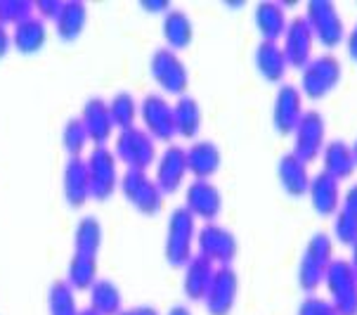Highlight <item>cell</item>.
Returning <instances> with one entry per match:
<instances>
[{"instance_id":"26","label":"cell","mask_w":357,"mask_h":315,"mask_svg":"<svg viewBox=\"0 0 357 315\" xmlns=\"http://www.w3.org/2000/svg\"><path fill=\"white\" fill-rule=\"evenodd\" d=\"M322 161L329 175H334L336 180H346L355 173V156L350 142H346L343 138H331L322 149Z\"/></svg>"},{"instance_id":"21","label":"cell","mask_w":357,"mask_h":315,"mask_svg":"<svg viewBox=\"0 0 357 315\" xmlns=\"http://www.w3.org/2000/svg\"><path fill=\"white\" fill-rule=\"evenodd\" d=\"M183 268H185V272H183L185 296L192 301H204V296L211 287V280H213L215 263L208 261V258H204L202 254H195Z\"/></svg>"},{"instance_id":"20","label":"cell","mask_w":357,"mask_h":315,"mask_svg":"<svg viewBox=\"0 0 357 315\" xmlns=\"http://www.w3.org/2000/svg\"><path fill=\"white\" fill-rule=\"evenodd\" d=\"M81 121L86 129L88 138L95 145H107L109 138L114 135V121L109 114V105L105 98H88L81 109Z\"/></svg>"},{"instance_id":"8","label":"cell","mask_w":357,"mask_h":315,"mask_svg":"<svg viewBox=\"0 0 357 315\" xmlns=\"http://www.w3.org/2000/svg\"><path fill=\"white\" fill-rule=\"evenodd\" d=\"M305 20L310 22L314 38L324 47H336L346 38V22L334 0H310L305 5Z\"/></svg>"},{"instance_id":"30","label":"cell","mask_w":357,"mask_h":315,"mask_svg":"<svg viewBox=\"0 0 357 315\" xmlns=\"http://www.w3.org/2000/svg\"><path fill=\"white\" fill-rule=\"evenodd\" d=\"M90 308L100 315H119L123 311V294L109 277H98L90 284Z\"/></svg>"},{"instance_id":"37","label":"cell","mask_w":357,"mask_h":315,"mask_svg":"<svg viewBox=\"0 0 357 315\" xmlns=\"http://www.w3.org/2000/svg\"><path fill=\"white\" fill-rule=\"evenodd\" d=\"M303 254H307V256L314 258L317 263L329 265L331 261H334V240H331L329 233L319 230V233H314L312 237L307 240Z\"/></svg>"},{"instance_id":"13","label":"cell","mask_w":357,"mask_h":315,"mask_svg":"<svg viewBox=\"0 0 357 315\" xmlns=\"http://www.w3.org/2000/svg\"><path fill=\"white\" fill-rule=\"evenodd\" d=\"M140 119L142 129L154 138V140H171L175 135V119L173 105L159 93H147L140 102Z\"/></svg>"},{"instance_id":"39","label":"cell","mask_w":357,"mask_h":315,"mask_svg":"<svg viewBox=\"0 0 357 315\" xmlns=\"http://www.w3.org/2000/svg\"><path fill=\"white\" fill-rule=\"evenodd\" d=\"M33 15L31 0H0V24H17Z\"/></svg>"},{"instance_id":"34","label":"cell","mask_w":357,"mask_h":315,"mask_svg":"<svg viewBox=\"0 0 357 315\" xmlns=\"http://www.w3.org/2000/svg\"><path fill=\"white\" fill-rule=\"evenodd\" d=\"M47 311L50 315H78L76 289L66 280H54L47 289Z\"/></svg>"},{"instance_id":"16","label":"cell","mask_w":357,"mask_h":315,"mask_svg":"<svg viewBox=\"0 0 357 315\" xmlns=\"http://www.w3.org/2000/svg\"><path fill=\"white\" fill-rule=\"evenodd\" d=\"M185 207L195 218H204L206 223H211L222 211V195L215 183L195 178L185 190Z\"/></svg>"},{"instance_id":"46","label":"cell","mask_w":357,"mask_h":315,"mask_svg":"<svg viewBox=\"0 0 357 315\" xmlns=\"http://www.w3.org/2000/svg\"><path fill=\"white\" fill-rule=\"evenodd\" d=\"M142 8L147 12H166L171 5H168L166 0H142Z\"/></svg>"},{"instance_id":"6","label":"cell","mask_w":357,"mask_h":315,"mask_svg":"<svg viewBox=\"0 0 357 315\" xmlns=\"http://www.w3.org/2000/svg\"><path fill=\"white\" fill-rule=\"evenodd\" d=\"M149 74L159 86L171 95H185L190 86V71L180 54L168 45H161L149 54Z\"/></svg>"},{"instance_id":"31","label":"cell","mask_w":357,"mask_h":315,"mask_svg":"<svg viewBox=\"0 0 357 315\" xmlns=\"http://www.w3.org/2000/svg\"><path fill=\"white\" fill-rule=\"evenodd\" d=\"M102 247V223L98 216L88 214L78 218L74 230V251L88 254V256H98Z\"/></svg>"},{"instance_id":"17","label":"cell","mask_w":357,"mask_h":315,"mask_svg":"<svg viewBox=\"0 0 357 315\" xmlns=\"http://www.w3.org/2000/svg\"><path fill=\"white\" fill-rule=\"evenodd\" d=\"M185 156H187V173H192L199 180H211V175H215L222 163L220 147L213 140H208V138L192 140L190 147L185 149Z\"/></svg>"},{"instance_id":"4","label":"cell","mask_w":357,"mask_h":315,"mask_svg":"<svg viewBox=\"0 0 357 315\" xmlns=\"http://www.w3.org/2000/svg\"><path fill=\"white\" fill-rule=\"evenodd\" d=\"M86 163H88V178H90V197L105 202V199H109L116 192V187L121 183L116 154L107 145H95L90 149Z\"/></svg>"},{"instance_id":"23","label":"cell","mask_w":357,"mask_h":315,"mask_svg":"<svg viewBox=\"0 0 357 315\" xmlns=\"http://www.w3.org/2000/svg\"><path fill=\"white\" fill-rule=\"evenodd\" d=\"M277 178L284 187V192L291 197H303L310 187V171H307V163L301 161L294 152H287L280 156L277 161Z\"/></svg>"},{"instance_id":"47","label":"cell","mask_w":357,"mask_h":315,"mask_svg":"<svg viewBox=\"0 0 357 315\" xmlns=\"http://www.w3.org/2000/svg\"><path fill=\"white\" fill-rule=\"evenodd\" d=\"M166 315H192V311L187 306H183V304H175V306L168 308Z\"/></svg>"},{"instance_id":"22","label":"cell","mask_w":357,"mask_h":315,"mask_svg":"<svg viewBox=\"0 0 357 315\" xmlns=\"http://www.w3.org/2000/svg\"><path fill=\"white\" fill-rule=\"evenodd\" d=\"M253 64L260 71V76L265 81H275V83H284V76H287V57H284L282 43L280 41H260L253 50Z\"/></svg>"},{"instance_id":"2","label":"cell","mask_w":357,"mask_h":315,"mask_svg":"<svg viewBox=\"0 0 357 315\" xmlns=\"http://www.w3.org/2000/svg\"><path fill=\"white\" fill-rule=\"evenodd\" d=\"M343 64L334 52H322L310 57L301 69V93L310 100H322L341 83Z\"/></svg>"},{"instance_id":"10","label":"cell","mask_w":357,"mask_h":315,"mask_svg":"<svg viewBox=\"0 0 357 315\" xmlns=\"http://www.w3.org/2000/svg\"><path fill=\"white\" fill-rule=\"evenodd\" d=\"M197 249L204 258L220 265H229L239 251L237 235L220 223L211 221L197 230Z\"/></svg>"},{"instance_id":"9","label":"cell","mask_w":357,"mask_h":315,"mask_svg":"<svg viewBox=\"0 0 357 315\" xmlns=\"http://www.w3.org/2000/svg\"><path fill=\"white\" fill-rule=\"evenodd\" d=\"M326 145V119L319 109H305L301 121L294 129V149L291 152L301 161L310 163L322 154Z\"/></svg>"},{"instance_id":"45","label":"cell","mask_w":357,"mask_h":315,"mask_svg":"<svg viewBox=\"0 0 357 315\" xmlns=\"http://www.w3.org/2000/svg\"><path fill=\"white\" fill-rule=\"evenodd\" d=\"M346 47H348V54L357 62V22L353 24V29L348 31V38H346Z\"/></svg>"},{"instance_id":"18","label":"cell","mask_w":357,"mask_h":315,"mask_svg":"<svg viewBox=\"0 0 357 315\" xmlns=\"http://www.w3.org/2000/svg\"><path fill=\"white\" fill-rule=\"evenodd\" d=\"M62 192L69 207H83L90 199V178H88V163L83 156H69L64 163L62 173Z\"/></svg>"},{"instance_id":"36","label":"cell","mask_w":357,"mask_h":315,"mask_svg":"<svg viewBox=\"0 0 357 315\" xmlns=\"http://www.w3.org/2000/svg\"><path fill=\"white\" fill-rule=\"evenodd\" d=\"M326 268L329 265H322L317 263L314 258H310L307 254L301 256V263H298V284L303 292H317L324 282V275H326Z\"/></svg>"},{"instance_id":"50","label":"cell","mask_w":357,"mask_h":315,"mask_svg":"<svg viewBox=\"0 0 357 315\" xmlns=\"http://www.w3.org/2000/svg\"><path fill=\"white\" fill-rule=\"evenodd\" d=\"M350 147H353V156H355V166H357V138H355V142L350 145Z\"/></svg>"},{"instance_id":"28","label":"cell","mask_w":357,"mask_h":315,"mask_svg":"<svg viewBox=\"0 0 357 315\" xmlns=\"http://www.w3.org/2000/svg\"><path fill=\"white\" fill-rule=\"evenodd\" d=\"M88 24V5L83 0H64L57 20H54V31L62 41L71 43L83 34Z\"/></svg>"},{"instance_id":"43","label":"cell","mask_w":357,"mask_h":315,"mask_svg":"<svg viewBox=\"0 0 357 315\" xmlns=\"http://www.w3.org/2000/svg\"><path fill=\"white\" fill-rule=\"evenodd\" d=\"M10 45H12V34L8 31V27H5V24H0V59L8 54Z\"/></svg>"},{"instance_id":"14","label":"cell","mask_w":357,"mask_h":315,"mask_svg":"<svg viewBox=\"0 0 357 315\" xmlns=\"http://www.w3.org/2000/svg\"><path fill=\"white\" fill-rule=\"evenodd\" d=\"M303 117V93L296 83H280L275 95V105H272V126L277 133L289 135L294 133L296 124Z\"/></svg>"},{"instance_id":"1","label":"cell","mask_w":357,"mask_h":315,"mask_svg":"<svg viewBox=\"0 0 357 315\" xmlns=\"http://www.w3.org/2000/svg\"><path fill=\"white\" fill-rule=\"evenodd\" d=\"M197 242V218L190 214L187 207H175L168 216L166 226V244H163V254L166 261L180 268L190 261L195 254L192 247Z\"/></svg>"},{"instance_id":"29","label":"cell","mask_w":357,"mask_h":315,"mask_svg":"<svg viewBox=\"0 0 357 315\" xmlns=\"http://www.w3.org/2000/svg\"><path fill=\"white\" fill-rule=\"evenodd\" d=\"M173 119H175V133L183 138H197L204 124V112L197 98L192 95H180L173 102Z\"/></svg>"},{"instance_id":"33","label":"cell","mask_w":357,"mask_h":315,"mask_svg":"<svg viewBox=\"0 0 357 315\" xmlns=\"http://www.w3.org/2000/svg\"><path fill=\"white\" fill-rule=\"evenodd\" d=\"M66 282L74 289H90V284L98 280V256L74 251L66 265Z\"/></svg>"},{"instance_id":"7","label":"cell","mask_w":357,"mask_h":315,"mask_svg":"<svg viewBox=\"0 0 357 315\" xmlns=\"http://www.w3.org/2000/svg\"><path fill=\"white\" fill-rule=\"evenodd\" d=\"M324 284L338 315H357V275L346 258H334L326 268Z\"/></svg>"},{"instance_id":"11","label":"cell","mask_w":357,"mask_h":315,"mask_svg":"<svg viewBox=\"0 0 357 315\" xmlns=\"http://www.w3.org/2000/svg\"><path fill=\"white\" fill-rule=\"evenodd\" d=\"M312 45H314V34L310 29V22L305 20V15H296L287 22V31L282 36V50L287 57L289 66L303 69L312 57Z\"/></svg>"},{"instance_id":"5","label":"cell","mask_w":357,"mask_h":315,"mask_svg":"<svg viewBox=\"0 0 357 315\" xmlns=\"http://www.w3.org/2000/svg\"><path fill=\"white\" fill-rule=\"evenodd\" d=\"M114 154L128 168H142V171H147L159 156L156 140L142 126H130V129L119 131L116 142H114Z\"/></svg>"},{"instance_id":"48","label":"cell","mask_w":357,"mask_h":315,"mask_svg":"<svg viewBox=\"0 0 357 315\" xmlns=\"http://www.w3.org/2000/svg\"><path fill=\"white\" fill-rule=\"evenodd\" d=\"M350 249H353V254H350V265H353V270H355V275H357V242L353 247H350Z\"/></svg>"},{"instance_id":"12","label":"cell","mask_w":357,"mask_h":315,"mask_svg":"<svg viewBox=\"0 0 357 315\" xmlns=\"http://www.w3.org/2000/svg\"><path fill=\"white\" fill-rule=\"evenodd\" d=\"M239 294V275L232 265H218L211 280L208 292L204 296L206 311L211 315H229Z\"/></svg>"},{"instance_id":"44","label":"cell","mask_w":357,"mask_h":315,"mask_svg":"<svg viewBox=\"0 0 357 315\" xmlns=\"http://www.w3.org/2000/svg\"><path fill=\"white\" fill-rule=\"evenodd\" d=\"M119 315H161L156 311L154 306H130V308H123Z\"/></svg>"},{"instance_id":"27","label":"cell","mask_w":357,"mask_h":315,"mask_svg":"<svg viewBox=\"0 0 357 315\" xmlns=\"http://www.w3.org/2000/svg\"><path fill=\"white\" fill-rule=\"evenodd\" d=\"M161 31H163V38H166L168 47L180 50V47L190 45L192 38H195V24H192L190 15H187L183 8H168L163 12Z\"/></svg>"},{"instance_id":"41","label":"cell","mask_w":357,"mask_h":315,"mask_svg":"<svg viewBox=\"0 0 357 315\" xmlns=\"http://www.w3.org/2000/svg\"><path fill=\"white\" fill-rule=\"evenodd\" d=\"M62 3L64 0H36L33 3V10H38V17L40 20H57L59 10H62Z\"/></svg>"},{"instance_id":"3","label":"cell","mask_w":357,"mask_h":315,"mask_svg":"<svg viewBox=\"0 0 357 315\" xmlns=\"http://www.w3.org/2000/svg\"><path fill=\"white\" fill-rule=\"evenodd\" d=\"M119 190L123 192V197L128 199L135 211H140L144 216L159 214L163 204V192L147 171H142V168H126L121 173Z\"/></svg>"},{"instance_id":"19","label":"cell","mask_w":357,"mask_h":315,"mask_svg":"<svg viewBox=\"0 0 357 315\" xmlns=\"http://www.w3.org/2000/svg\"><path fill=\"white\" fill-rule=\"evenodd\" d=\"M307 195H310L314 214L334 216L341 209V180H336L334 175H329L326 171L314 173L310 178Z\"/></svg>"},{"instance_id":"32","label":"cell","mask_w":357,"mask_h":315,"mask_svg":"<svg viewBox=\"0 0 357 315\" xmlns=\"http://www.w3.org/2000/svg\"><path fill=\"white\" fill-rule=\"evenodd\" d=\"M109 105V114H112L114 129L123 131L135 126V119L140 117V102L135 100V95L128 93V90H119L112 98L107 100Z\"/></svg>"},{"instance_id":"49","label":"cell","mask_w":357,"mask_h":315,"mask_svg":"<svg viewBox=\"0 0 357 315\" xmlns=\"http://www.w3.org/2000/svg\"><path fill=\"white\" fill-rule=\"evenodd\" d=\"M78 315H100V313H98V311H93V308L88 306V308H81V311H78Z\"/></svg>"},{"instance_id":"38","label":"cell","mask_w":357,"mask_h":315,"mask_svg":"<svg viewBox=\"0 0 357 315\" xmlns=\"http://www.w3.org/2000/svg\"><path fill=\"white\" fill-rule=\"evenodd\" d=\"M334 235L338 242L353 247L357 242V216L346 209H338L334 214Z\"/></svg>"},{"instance_id":"42","label":"cell","mask_w":357,"mask_h":315,"mask_svg":"<svg viewBox=\"0 0 357 315\" xmlns=\"http://www.w3.org/2000/svg\"><path fill=\"white\" fill-rule=\"evenodd\" d=\"M343 209L350 211L353 216H357V180L346 190V197H343Z\"/></svg>"},{"instance_id":"25","label":"cell","mask_w":357,"mask_h":315,"mask_svg":"<svg viewBox=\"0 0 357 315\" xmlns=\"http://www.w3.org/2000/svg\"><path fill=\"white\" fill-rule=\"evenodd\" d=\"M253 22L263 36V41H280L287 31V12L282 3L275 0H260L253 8Z\"/></svg>"},{"instance_id":"24","label":"cell","mask_w":357,"mask_h":315,"mask_svg":"<svg viewBox=\"0 0 357 315\" xmlns=\"http://www.w3.org/2000/svg\"><path fill=\"white\" fill-rule=\"evenodd\" d=\"M47 43V24L38 15H29L26 20L12 27V45L24 54H33Z\"/></svg>"},{"instance_id":"35","label":"cell","mask_w":357,"mask_h":315,"mask_svg":"<svg viewBox=\"0 0 357 315\" xmlns=\"http://www.w3.org/2000/svg\"><path fill=\"white\" fill-rule=\"evenodd\" d=\"M90 142L86 129H83L81 117H71L66 119L64 129H62V145L69 156H83V149Z\"/></svg>"},{"instance_id":"15","label":"cell","mask_w":357,"mask_h":315,"mask_svg":"<svg viewBox=\"0 0 357 315\" xmlns=\"http://www.w3.org/2000/svg\"><path fill=\"white\" fill-rule=\"evenodd\" d=\"M187 178V156L185 147L180 145H166V149L156 156V168H154V180L159 185L163 195L180 190Z\"/></svg>"},{"instance_id":"40","label":"cell","mask_w":357,"mask_h":315,"mask_svg":"<svg viewBox=\"0 0 357 315\" xmlns=\"http://www.w3.org/2000/svg\"><path fill=\"white\" fill-rule=\"evenodd\" d=\"M296 315H338V311H336L334 304H331L329 299L310 294L298 304V313H296Z\"/></svg>"}]
</instances>
